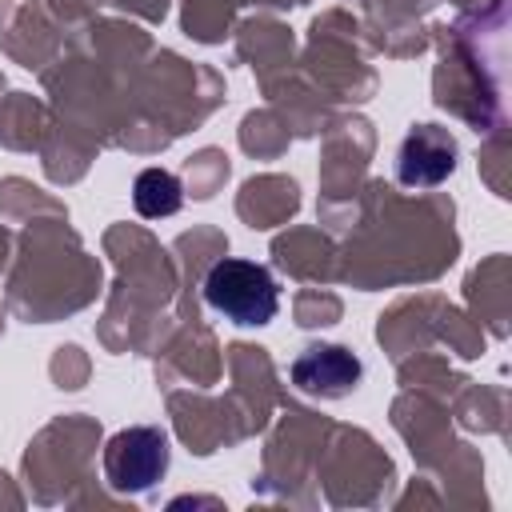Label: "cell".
<instances>
[{
	"instance_id": "obj_2",
	"label": "cell",
	"mask_w": 512,
	"mask_h": 512,
	"mask_svg": "<svg viewBox=\"0 0 512 512\" xmlns=\"http://www.w3.org/2000/svg\"><path fill=\"white\" fill-rule=\"evenodd\" d=\"M168 472V436L152 424L120 428L104 444V480L116 492H148Z\"/></svg>"
},
{
	"instance_id": "obj_4",
	"label": "cell",
	"mask_w": 512,
	"mask_h": 512,
	"mask_svg": "<svg viewBox=\"0 0 512 512\" xmlns=\"http://www.w3.org/2000/svg\"><path fill=\"white\" fill-rule=\"evenodd\" d=\"M360 372H364L360 360L340 344H316L292 360L296 388H304L308 396H328V400L348 396L360 384Z\"/></svg>"
},
{
	"instance_id": "obj_1",
	"label": "cell",
	"mask_w": 512,
	"mask_h": 512,
	"mask_svg": "<svg viewBox=\"0 0 512 512\" xmlns=\"http://www.w3.org/2000/svg\"><path fill=\"white\" fill-rule=\"evenodd\" d=\"M204 300L224 320L244 324V328H260V324H268L276 316L280 288H276V276L264 264L224 256L204 276Z\"/></svg>"
},
{
	"instance_id": "obj_3",
	"label": "cell",
	"mask_w": 512,
	"mask_h": 512,
	"mask_svg": "<svg viewBox=\"0 0 512 512\" xmlns=\"http://www.w3.org/2000/svg\"><path fill=\"white\" fill-rule=\"evenodd\" d=\"M456 168V140L436 124H416L396 156V176L408 188H432Z\"/></svg>"
},
{
	"instance_id": "obj_5",
	"label": "cell",
	"mask_w": 512,
	"mask_h": 512,
	"mask_svg": "<svg viewBox=\"0 0 512 512\" xmlns=\"http://www.w3.org/2000/svg\"><path fill=\"white\" fill-rule=\"evenodd\" d=\"M132 204L140 216L148 220H160V216H172L180 204H184V192H180V180L164 168H144L132 184Z\"/></svg>"
}]
</instances>
